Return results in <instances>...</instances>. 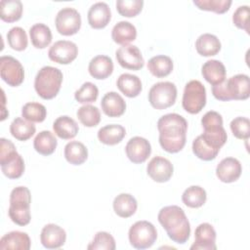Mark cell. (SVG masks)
<instances>
[{"mask_svg":"<svg viewBox=\"0 0 250 250\" xmlns=\"http://www.w3.org/2000/svg\"><path fill=\"white\" fill-rule=\"evenodd\" d=\"M159 144L169 153H177L186 145L188 122L178 113H168L157 121Z\"/></svg>","mask_w":250,"mask_h":250,"instance_id":"cell-1","label":"cell"},{"mask_svg":"<svg viewBox=\"0 0 250 250\" xmlns=\"http://www.w3.org/2000/svg\"><path fill=\"white\" fill-rule=\"evenodd\" d=\"M158 222L166 230L170 239L179 244L188 241L190 234V225L185 211L177 205H169L160 209Z\"/></svg>","mask_w":250,"mask_h":250,"instance_id":"cell-2","label":"cell"},{"mask_svg":"<svg viewBox=\"0 0 250 250\" xmlns=\"http://www.w3.org/2000/svg\"><path fill=\"white\" fill-rule=\"evenodd\" d=\"M31 194L26 187H17L10 194L9 217L19 226H26L29 224Z\"/></svg>","mask_w":250,"mask_h":250,"instance_id":"cell-3","label":"cell"},{"mask_svg":"<svg viewBox=\"0 0 250 250\" xmlns=\"http://www.w3.org/2000/svg\"><path fill=\"white\" fill-rule=\"evenodd\" d=\"M62 82V72L54 66H43L36 74L34 89L44 100L55 98L60 92Z\"/></svg>","mask_w":250,"mask_h":250,"instance_id":"cell-4","label":"cell"},{"mask_svg":"<svg viewBox=\"0 0 250 250\" xmlns=\"http://www.w3.org/2000/svg\"><path fill=\"white\" fill-rule=\"evenodd\" d=\"M204 142L215 149H219L226 144L228 135L223 127L222 115L214 110L207 111L201 118Z\"/></svg>","mask_w":250,"mask_h":250,"instance_id":"cell-5","label":"cell"},{"mask_svg":"<svg viewBox=\"0 0 250 250\" xmlns=\"http://www.w3.org/2000/svg\"><path fill=\"white\" fill-rule=\"evenodd\" d=\"M182 104L190 114L199 113L206 104V90L198 80H191L185 86Z\"/></svg>","mask_w":250,"mask_h":250,"instance_id":"cell-6","label":"cell"},{"mask_svg":"<svg viewBox=\"0 0 250 250\" xmlns=\"http://www.w3.org/2000/svg\"><path fill=\"white\" fill-rule=\"evenodd\" d=\"M130 244L136 249L151 247L157 238L155 227L147 221H138L131 226L128 232Z\"/></svg>","mask_w":250,"mask_h":250,"instance_id":"cell-7","label":"cell"},{"mask_svg":"<svg viewBox=\"0 0 250 250\" xmlns=\"http://www.w3.org/2000/svg\"><path fill=\"white\" fill-rule=\"evenodd\" d=\"M177 99V87L169 81L155 83L148 92V102L156 109H165L173 105Z\"/></svg>","mask_w":250,"mask_h":250,"instance_id":"cell-8","label":"cell"},{"mask_svg":"<svg viewBox=\"0 0 250 250\" xmlns=\"http://www.w3.org/2000/svg\"><path fill=\"white\" fill-rule=\"evenodd\" d=\"M58 32L64 36H70L78 32L81 27V16L77 10L70 7L61 9L55 20Z\"/></svg>","mask_w":250,"mask_h":250,"instance_id":"cell-9","label":"cell"},{"mask_svg":"<svg viewBox=\"0 0 250 250\" xmlns=\"http://www.w3.org/2000/svg\"><path fill=\"white\" fill-rule=\"evenodd\" d=\"M1 78L12 87L20 86L24 79V70L21 63L11 56L0 58Z\"/></svg>","mask_w":250,"mask_h":250,"instance_id":"cell-10","label":"cell"},{"mask_svg":"<svg viewBox=\"0 0 250 250\" xmlns=\"http://www.w3.org/2000/svg\"><path fill=\"white\" fill-rule=\"evenodd\" d=\"M78 55V48L75 43L68 40H59L55 42L48 51V57L51 61L68 64L73 62Z\"/></svg>","mask_w":250,"mask_h":250,"instance_id":"cell-11","label":"cell"},{"mask_svg":"<svg viewBox=\"0 0 250 250\" xmlns=\"http://www.w3.org/2000/svg\"><path fill=\"white\" fill-rule=\"evenodd\" d=\"M115 56L118 63L123 68L139 70L145 64L140 49L134 45H123L119 47L115 52Z\"/></svg>","mask_w":250,"mask_h":250,"instance_id":"cell-12","label":"cell"},{"mask_svg":"<svg viewBox=\"0 0 250 250\" xmlns=\"http://www.w3.org/2000/svg\"><path fill=\"white\" fill-rule=\"evenodd\" d=\"M126 155L130 161L139 164L145 162L151 153V146L149 142L143 137L131 138L125 146Z\"/></svg>","mask_w":250,"mask_h":250,"instance_id":"cell-13","label":"cell"},{"mask_svg":"<svg viewBox=\"0 0 250 250\" xmlns=\"http://www.w3.org/2000/svg\"><path fill=\"white\" fill-rule=\"evenodd\" d=\"M173 164L167 158L154 156L146 166L147 175L157 183H164L170 180L173 175Z\"/></svg>","mask_w":250,"mask_h":250,"instance_id":"cell-14","label":"cell"},{"mask_svg":"<svg viewBox=\"0 0 250 250\" xmlns=\"http://www.w3.org/2000/svg\"><path fill=\"white\" fill-rule=\"evenodd\" d=\"M194 242L190 246L191 250H216V230L208 223L200 224L194 232Z\"/></svg>","mask_w":250,"mask_h":250,"instance_id":"cell-15","label":"cell"},{"mask_svg":"<svg viewBox=\"0 0 250 250\" xmlns=\"http://www.w3.org/2000/svg\"><path fill=\"white\" fill-rule=\"evenodd\" d=\"M228 94L231 100H246L250 96L249 76L246 74H236L226 80Z\"/></svg>","mask_w":250,"mask_h":250,"instance_id":"cell-16","label":"cell"},{"mask_svg":"<svg viewBox=\"0 0 250 250\" xmlns=\"http://www.w3.org/2000/svg\"><path fill=\"white\" fill-rule=\"evenodd\" d=\"M242 166L234 157H226L220 161L216 168V175L223 183H233L240 177Z\"/></svg>","mask_w":250,"mask_h":250,"instance_id":"cell-17","label":"cell"},{"mask_svg":"<svg viewBox=\"0 0 250 250\" xmlns=\"http://www.w3.org/2000/svg\"><path fill=\"white\" fill-rule=\"evenodd\" d=\"M66 239L65 230L58 225H46L40 234V241L47 249H57L62 247Z\"/></svg>","mask_w":250,"mask_h":250,"instance_id":"cell-18","label":"cell"},{"mask_svg":"<svg viewBox=\"0 0 250 250\" xmlns=\"http://www.w3.org/2000/svg\"><path fill=\"white\" fill-rule=\"evenodd\" d=\"M87 18L91 27L95 29H102L110 21V8L104 2H97L90 7Z\"/></svg>","mask_w":250,"mask_h":250,"instance_id":"cell-19","label":"cell"},{"mask_svg":"<svg viewBox=\"0 0 250 250\" xmlns=\"http://www.w3.org/2000/svg\"><path fill=\"white\" fill-rule=\"evenodd\" d=\"M101 106L105 115L109 117H119L125 112L126 103L116 92H108L103 97Z\"/></svg>","mask_w":250,"mask_h":250,"instance_id":"cell-20","label":"cell"},{"mask_svg":"<svg viewBox=\"0 0 250 250\" xmlns=\"http://www.w3.org/2000/svg\"><path fill=\"white\" fill-rule=\"evenodd\" d=\"M31 241L26 232L14 230L6 233L0 239V249H14V250H28Z\"/></svg>","mask_w":250,"mask_h":250,"instance_id":"cell-21","label":"cell"},{"mask_svg":"<svg viewBox=\"0 0 250 250\" xmlns=\"http://www.w3.org/2000/svg\"><path fill=\"white\" fill-rule=\"evenodd\" d=\"M203 78L212 86L222 83L226 79V67L224 63L218 60L207 61L201 68Z\"/></svg>","mask_w":250,"mask_h":250,"instance_id":"cell-22","label":"cell"},{"mask_svg":"<svg viewBox=\"0 0 250 250\" xmlns=\"http://www.w3.org/2000/svg\"><path fill=\"white\" fill-rule=\"evenodd\" d=\"M89 73L96 79H105L113 71L112 60L104 55H99L94 57L88 66Z\"/></svg>","mask_w":250,"mask_h":250,"instance_id":"cell-23","label":"cell"},{"mask_svg":"<svg viewBox=\"0 0 250 250\" xmlns=\"http://www.w3.org/2000/svg\"><path fill=\"white\" fill-rule=\"evenodd\" d=\"M53 130L59 138L63 140H70L77 135L79 127L74 119L67 115H62L54 121Z\"/></svg>","mask_w":250,"mask_h":250,"instance_id":"cell-24","label":"cell"},{"mask_svg":"<svg viewBox=\"0 0 250 250\" xmlns=\"http://www.w3.org/2000/svg\"><path fill=\"white\" fill-rule=\"evenodd\" d=\"M117 88L122 94L128 98H135L142 92V81L141 79L131 73L121 74L116 81Z\"/></svg>","mask_w":250,"mask_h":250,"instance_id":"cell-25","label":"cell"},{"mask_svg":"<svg viewBox=\"0 0 250 250\" xmlns=\"http://www.w3.org/2000/svg\"><path fill=\"white\" fill-rule=\"evenodd\" d=\"M137 37L136 27L129 21H121L117 22L111 30L112 40L120 45H128Z\"/></svg>","mask_w":250,"mask_h":250,"instance_id":"cell-26","label":"cell"},{"mask_svg":"<svg viewBox=\"0 0 250 250\" xmlns=\"http://www.w3.org/2000/svg\"><path fill=\"white\" fill-rule=\"evenodd\" d=\"M195 49L197 53L203 57H212L220 52L221 42L216 35L204 33L196 39Z\"/></svg>","mask_w":250,"mask_h":250,"instance_id":"cell-27","label":"cell"},{"mask_svg":"<svg viewBox=\"0 0 250 250\" xmlns=\"http://www.w3.org/2000/svg\"><path fill=\"white\" fill-rule=\"evenodd\" d=\"M113 210L121 218L133 216L137 210L138 203L136 198L130 193H120L113 200Z\"/></svg>","mask_w":250,"mask_h":250,"instance_id":"cell-28","label":"cell"},{"mask_svg":"<svg viewBox=\"0 0 250 250\" xmlns=\"http://www.w3.org/2000/svg\"><path fill=\"white\" fill-rule=\"evenodd\" d=\"M126 135V130L122 125L109 124L102 127L98 131V139L107 146H114L120 143Z\"/></svg>","mask_w":250,"mask_h":250,"instance_id":"cell-29","label":"cell"},{"mask_svg":"<svg viewBox=\"0 0 250 250\" xmlns=\"http://www.w3.org/2000/svg\"><path fill=\"white\" fill-rule=\"evenodd\" d=\"M147 69L155 77H165L173 70V61L168 56H154L147 62Z\"/></svg>","mask_w":250,"mask_h":250,"instance_id":"cell-30","label":"cell"},{"mask_svg":"<svg viewBox=\"0 0 250 250\" xmlns=\"http://www.w3.org/2000/svg\"><path fill=\"white\" fill-rule=\"evenodd\" d=\"M64 157L72 165H81L88 157V149L78 141H71L64 146Z\"/></svg>","mask_w":250,"mask_h":250,"instance_id":"cell-31","label":"cell"},{"mask_svg":"<svg viewBox=\"0 0 250 250\" xmlns=\"http://www.w3.org/2000/svg\"><path fill=\"white\" fill-rule=\"evenodd\" d=\"M58 145V141L55 135L47 130L38 133L33 141L34 149L42 155L52 154Z\"/></svg>","mask_w":250,"mask_h":250,"instance_id":"cell-32","label":"cell"},{"mask_svg":"<svg viewBox=\"0 0 250 250\" xmlns=\"http://www.w3.org/2000/svg\"><path fill=\"white\" fill-rule=\"evenodd\" d=\"M29 36L32 45L37 49H44L52 41V32L48 25L35 23L29 28Z\"/></svg>","mask_w":250,"mask_h":250,"instance_id":"cell-33","label":"cell"},{"mask_svg":"<svg viewBox=\"0 0 250 250\" xmlns=\"http://www.w3.org/2000/svg\"><path fill=\"white\" fill-rule=\"evenodd\" d=\"M35 131L36 128L33 122L27 121L21 117L15 118L10 125V132L12 136L21 142L30 139L34 135Z\"/></svg>","mask_w":250,"mask_h":250,"instance_id":"cell-34","label":"cell"},{"mask_svg":"<svg viewBox=\"0 0 250 250\" xmlns=\"http://www.w3.org/2000/svg\"><path fill=\"white\" fill-rule=\"evenodd\" d=\"M22 3L20 0H2L0 2V18L6 22H14L21 18Z\"/></svg>","mask_w":250,"mask_h":250,"instance_id":"cell-35","label":"cell"},{"mask_svg":"<svg viewBox=\"0 0 250 250\" xmlns=\"http://www.w3.org/2000/svg\"><path fill=\"white\" fill-rule=\"evenodd\" d=\"M0 164L3 174L9 179H19L24 172L23 158L18 152Z\"/></svg>","mask_w":250,"mask_h":250,"instance_id":"cell-36","label":"cell"},{"mask_svg":"<svg viewBox=\"0 0 250 250\" xmlns=\"http://www.w3.org/2000/svg\"><path fill=\"white\" fill-rule=\"evenodd\" d=\"M207 198L206 191L199 186H191L185 189L182 194V200L185 205L190 208L201 207Z\"/></svg>","mask_w":250,"mask_h":250,"instance_id":"cell-37","label":"cell"},{"mask_svg":"<svg viewBox=\"0 0 250 250\" xmlns=\"http://www.w3.org/2000/svg\"><path fill=\"white\" fill-rule=\"evenodd\" d=\"M76 115L79 121L86 127H95L101 121V112L97 106L85 104L78 108Z\"/></svg>","mask_w":250,"mask_h":250,"instance_id":"cell-38","label":"cell"},{"mask_svg":"<svg viewBox=\"0 0 250 250\" xmlns=\"http://www.w3.org/2000/svg\"><path fill=\"white\" fill-rule=\"evenodd\" d=\"M46 115V107L39 103H26L21 108V116L30 122H43Z\"/></svg>","mask_w":250,"mask_h":250,"instance_id":"cell-39","label":"cell"},{"mask_svg":"<svg viewBox=\"0 0 250 250\" xmlns=\"http://www.w3.org/2000/svg\"><path fill=\"white\" fill-rule=\"evenodd\" d=\"M192 151L199 159L204 161H210L216 158L220 150L208 146L204 142L202 136L199 135L192 142Z\"/></svg>","mask_w":250,"mask_h":250,"instance_id":"cell-40","label":"cell"},{"mask_svg":"<svg viewBox=\"0 0 250 250\" xmlns=\"http://www.w3.org/2000/svg\"><path fill=\"white\" fill-rule=\"evenodd\" d=\"M7 39L10 47L16 51L25 50L28 44L26 32L20 26L12 27L7 33Z\"/></svg>","mask_w":250,"mask_h":250,"instance_id":"cell-41","label":"cell"},{"mask_svg":"<svg viewBox=\"0 0 250 250\" xmlns=\"http://www.w3.org/2000/svg\"><path fill=\"white\" fill-rule=\"evenodd\" d=\"M99 96L98 87L92 82H85L77 91L74 93V98L78 103L90 104L96 102Z\"/></svg>","mask_w":250,"mask_h":250,"instance_id":"cell-42","label":"cell"},{"mask_svg":"<svg viewBox=\"0 0 250 250\" xmlns=\"http://www.w3.org/2000/svg\"><path fill=\"white\" fill-rule=\"evenodd\" d=\"M193 4L200 10L211 11L217 14H224L229 11L230 0H193Z\"/></svg>","mask_w":250,"mask_h":250,"instance_id":"cell-43","label":"cell"},{"mask_svg":"<svg viewBox=\"0 0 250 250\" xmlns=\"http://www.w3.org/2000/svg\"><path fill=\"white\" fill-rule=\"evenodd\" d=\"M144 6L143 0H117L116 9L117 12L126 18L136 17L141 13Z\"/></svg>","mask_w":250,"mask_h":250,"instance_id":"cell-44","label":"cell"},{"mask_svg":"<svg viewBox=\"0 0 250 250\" xmlns=\"http://www.w3.org/2000/svg\"><path fill=\"white\" fill-rule=\"evenodd\" d=\"M116 247L115 240L113 236L106 231H99L95 234L92 242L87 246L89 250L97 249H105V250H114Z\"/></svg>","mask_w":250,"mask_h":250,"instance_id":"cell-45","label":"cell"},{"mask_svg":"<svg viewBox=\"0 0 250 250\" xmlns=\"http://www.w3.org/2000/svg\"><path fill=\"white\" fill-rule=\"evenodd\" d=\"M229 126L235 138L240 140H247L250 137V121L247 117H235L231 120Z\"/></svg>","mask_w":250,"mask_h":250,"instance_id":"cell-46","label":"cell"},{"mask_svg":"<svg viewBox=\"0 0 250 250\" xmlns=\"http://www.w3.org/2000/svg\"><path fill=\"white\" fill-rule=\"evenodd\" d=\"M249 7L247 5L239 6L232 15V22L234 25L240 29H244L247 33H249Z\"/></svg>","mask_w":250,"mask_h":250,"instance_id":"cell-47","label":"cell"},{"mask_svg":"<svg viewBox=\"0 0 250 250\" xmlns=\"http://www.w3.org/2000/svg\"><path fill=\"white\" fill-rule=\"evenodd\" d=\"M212 94L219 101H223V102L230 101V98L228 94L227 87H226V79L222 83L212 86Z\"/></svg>","mask_w":250,"mask_h":250,"instance_id":"cell-48","label":"cell"}]
</instances>
